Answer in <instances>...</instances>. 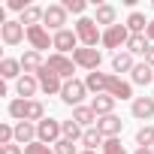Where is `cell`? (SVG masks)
I'll use <instances>...</instances> for the list:
<instances>
[{"label":"cell","instance_id":"f35d334b","mask_svg":"<svg viewBox=\"0 0 154 154\" xmlns=\"http://www.w3.org/2000/svg\"><path fill=\"white\" fill-rule=\"evenodd\" d=\"M6 6H9L12 12H24V9H27L30 3H24V0H9V3H6Z\"/></svg>","mask_w":154,"mask_h":154},{"label":"cell","instance_id":"74e56055","mask_svg":"<svg viewBox=\"0 0 154 154\" xmlns=\"http://www.w3.org/2000/svg\"><path fill=\"white\" fill-rule=\"evenodd\" d=\"M0 154H24V148H21L18 142H12V145H3V148H0Z\"/></svg>","mask_w":154,"mask_h":154},{"label":"cell","instance_id":"484cf974","mask_svg":"<svg viewBox=\"0 0 154 154\" xmlns=\"http://www.w3.org/2000/svg\"><path fill=\"white\" fill-rule=\"evenodd\" d=\"M42 15H45V9H42V6H33V3H30V6H27V9L21 12V18H18V21H21L24 27H33V24H39V21H42Z\"/></svg>","mask_w":154,"mask_h":154},{"label":"cell","instance_id":"4316f807","mask_svg":"<svg viewBox=\"0 0 154 154\" xmlns=\"http://www.w3.org/2000/svg\"><path fill=\"white\" fill-rule=\"evenodd\" d=\"M148 21H151V18H145L142 12L133 9V12L127 15V30H130V33H145V30H148Z\"/></svg>","mask_w":154,"mask_h":154},{"label":"cell","instance_id":"e0dca14e","mask_svg":"<svg viewBox=\"0 0 154 154\" xmlns=\"http://www.w3.org/2000/svg\"><path fill=\"white\" fill-rule=\"evenodd\" d=\"M72 121L79 124V127H85V130H91V127H97V112L91 109V106H75L72 109Z\"/></svg>","mask_w":154,"mask_h":154},{"label":"cell","instance_id":"30bf717a","mask_svg":"<svg viewBox=\"0 0 154 154\" xmlns=\"http://www.w3.org/2000/svg\"><path fill=\"white\" fill-rule=\"evenodd\" d=\"M36 79H39V91H42V94H57V97H60L63 79H60L57 72H51L48 66H42V69L36 72Z\"/></svg>","mask_w":154,"mask_h":154},{"label":"cell","instance_id":"ba28073f","mask_svg":"<svg viewBox=\"0 0 154 154\" xmlns=\"http://www.w3.org/2000/svg\"><path fill=\"white\" fill-rule=\"evenodd\" d=\"M127 39H130V30H127V24H112V27H106L103 30V45L106 48H127Z\"/></svg>","mask_w":154,"mask_h":154},{"label":"cell","instance_id":"277c9868","mask_svg":"<svg viewBox=\"0 0 154 154\" xmlns=\"http://www.w3.org/2000/svg\"><path fill=\"white\" fill-rule=\"evenodd\" d=\"M72 60H75V66H82V69H88V72H97L100 63H103V54H100V48H85V45H79V48L72 51Z\"/></svg>","mask_w":154,"mask_h":154},{"label":"cell","instance_id":"8992f818","mask_svg":"<svg viewBox=\"0 0 154 154\" xmlns=\"http://www.w3.org/2000/svg\"><path fill=\"white\" fill-rule=\"evenodd\" d=\"M66 9H63V3H51V6H45V15H42V27L45 30H63V24H66Z\"/></svg>","mask_w":154,"mask_h":154},{"label":"cell","instance_id":"5b68a950","mask_svg":"<svg viewBox=\"0 0 154 154\" xmlns=\"http://www.w3.org/2000/svg\"><path fill=\"white\" fill-rule=\"evenodd\" d=\"M88 97V88H85V82H79V79H69V82H63V88H60V100L66 103V106H82V100Z\"/></svg>","mask_w":154,"mask_h":154},{"label":"cell","instance_id":"52a82bcc","mask_svg":"<svg viewBox=\"0 0 154 154\" xmlns=\"http://www.w3.org/2000/svg\"><path fill=\"white\" fill-rule=\"evenodd\" d=\"M27 42H30V48L33 51H45V48H54V36H48V30L42 27V24H33V27H27Z\"/></svg>","mask_w":154,"mask_h":154},{"label":"cell","instance_id":"ee69618b","mask_svg":"<svg viewBox=\"0 0 154 154\" xmlns=\"http://www.w3.org/2000/svg\"><path fill=\"white\" fill-rule=\"evenodd\" d=\"M151 6H154V0H151Z\"/></svg>","mask_w":154,"mask_h":154},{"label":"cell","instance_id":"7c38bea8","mask_svg":"<svg viewBox=\"0 0 154 154\" xmlns=\"http://www.w3.org/2000/svg\"><path fill=\"white\" fill-rule=\"evenodd\" d=\"M106 94L109 97H115V100H136L133 97V82H124L121 75H109V88H106Z\"/></svg>","mask_w":154,"mask_h":154},{"label":"cell","instance_id":"2e32d148","mask_svg":"<svg viewBox=\"0 0 154 154\" xmlns=\"http://www.w3.org/2000/svg\"><path fill=\"white\" fill-rule=\"evenodd\" d=\"M18 60H21V69H24V75H36V72L45 66L42 54H39V51H33V48H30V51H24Z\"/></svg>","mask_w":154,"mask_h":154},{"label":"cell","instance_id":"4fadbf2b","mask_svg":"<svg viewBox=\"0 0 154 154\" xmlns=\"http://www.w3.org/2000/svg\"><path fill=\"white\" fill-rule=\"evenodd\" d=\"M130 115L139 118V121H151V115H154V97H136L130 103Z\"/></svg>","mask_w":154,"mask_h":154},{"label":"cell","instance_id":"ffe728a7","mask_svg":"<svg viewBox=\"0 0 154 154\" xmlns=\"http://www.w3.org/2000/svg\"><path fill=\"white\" fill-rule=\"evenodd\" d=\"M0 75H3V82L6 79H21V75H24V69H21V60H15V57H3V60H0Z\"/></svg>","mask_w":154,"mask_h":154},{"label":"cell","instance_id":"44dd1931","mask_svg":"<svg viewBox=\"0 0 154 154\" xmlns=\"http://www.w3.org/2000/svg\"><path fill=\"white\" fill-rule=\"evenodd\" d=\"M15 142H18V145H30V142H36V124H30V121H18V124H15Z\"/></svg>","mask_w":154,"mask_h":154},{"label":"cell","instance_id":"1f68e13d","mask_svg":"<svg viewBox=\"0 0 154 154\" xmlns=\"http://www.w3.org/2000/svg\"><path fill=\"white\" fill-rule=\"evenodd\" d=\"M9 115H12L15 121H24V115H27V100H21V97H15V100L9 103Z\"/></svg>","mask_w":154,"mask_h":154},{"label":"cell","instance_id":"7a4b0ae2","mask_svg":"<svg viewBox=\"0 0 154 154\" xmlns=\"http://www.w3.org/2000/svg\"><path fill=\"white\" fill-rule=\"evenodd\" d=\"M36 139L45 142V145H57V142L63 139V121H57V118H42V121L36 124Z\"/></svg>","mask_w":154,"mask_h":154},{"label":"cell","instance_id":"cb8c5ba5","mask_svg":"<svg viewBox=\"0 0 154 154\" xmlns=\"http://www.w3.org/2000/svg\"><path fill=\"white\" fill-rule=\"evenodd\" d=\"M151 48V42H148V36L145 33H130V39H127V48L124 51H130V54H142L145 57V51Z\"/></svg>","mask_w":154,"mask_h":154},{"label":"cell","instance_id":"3957f363","mask_svg":"<svg viewBox=\"0 0 154 154\" xmlns=\"http://www.w3.org/2000/svg\"><path fill=\"white\" fill-rule=\"evenodd\" d=\"M45 66H48L51 72H57L63 82H69L72 75H75V60H72L69 54H57V51H51L48 60H45Z\"/></svg>","mask_w":154,"mask_h":154},{"label":"cell","instance_id":"d6986e66","mask_svg":"<svg viewBox=\"0 0 154 154\" xmlns=\"http://www.w3.org/2000/svg\"><path fill=\"white\" fill-rule=\"evenodd\" d=\"M115 97H109V94H97L94 100H91V109L97 112V118H106V115H115Z\"/></svg>","mask_w":154,"mask_h":154},{"label":"cell","instance_id":"83f0119b","mask_svg":"<svg viewBox=\"0 0 154 154\" xmlns=\"http://www.w3.org/2000/svg\"><path fill=\"white\" fill-rule=\"evenodd\" d=\"M103 142H106V136L97 130V127H91V130H85V136H82V145H85V151H94L97 145L103 148Z\"/></svg>","mask_w":154,"mask_h":154},{"label":"cell","instance_id":"ac0fdd59","mask_svg":"<svg viewBox=\"0 0 154 154\" xmlns=\"http://www.w3.org/2000/svg\"><path fill=\"white\" fill-rule=\"evenodd\" d=\"M36 91H39V79H36V75H21V79L15 82V94L21 100H33Z\"/></svg>","mask_w":154,"mask_h":154},{"label":"cell","instance_id":"5bb4252c","mask_svg":"<svg viewBox=\"0 0 154 154\" xmlns=\"http://www.w3.org/2000/svg\"><path fill=\"white\" fill-rule=\"evenodd\" d=\"M97 130H100L106 139H118V133L124 130V121H121L118 115H106V118L97 121Z\"/></svg>","mask_w":154,"mask_h":154},{"label":"cell","instance_id":"9a60e30c","mask_svg":"<svg viewBox=\"0 0 154 154\" xmlns=\"http://www.w3.org/2000/svg\"><path fill=\"white\" fill-rule=\"evenodd\" d=\"M109 75H112V72H100V69H97V72H88V75H85V88H88L94 97H97V94H106Z\"/></svg>","mask_w":154,"mask_h":154},{"label":"cell","instance_id":"d590c367","mask_svg":"<svg viewBox=\"0 0 154 154\" xmlns=\"http://www.w3.org/2000/svg\"><path fill=\"white\" fill-rule=\"evenodd\" d=\"M85 6H88L85 0H63V9H66V12H72V15H82V12H85Z\"/></svg>","mask_w":154,"mask_h":154},{"label":"cell","instance_id":"b9f144b4","mask_svg":"<svg viewBox=\"0 0 154 154\" xmlns=\"http://www.w3.org/2000/svg\"><path fill=\"white\" fill-rule=\"evenodd\" d=\"M133 154H154V148H136Z\"/></svg>","mask_w":154,"mask_h":154},{"label":"cell","instance_id":"6da1fadb","mask_svg":"<svg viewBox=\"0 0 154 154\" xmlns=\"http://www.w3.org/2000/svg\"><path fill=\"white\" fill-rule=\"evenodd\" d=\"M75 36H79V42L85 48H97V42H103V33H100L97 21L88 18V15H82L79 21H75Z\"/></svg>","mask_w":154,"mask_h":154},{"label":"cell","instance_id":"603a6c76","mask_svg":"<svg viewBox=\"0 0 154 154\" xmlns=\"http://www.w3.org/2000/svg\"><path fill=\"white\" fill-rule=\"evenodd\" d=\"M115 18H118V9H115L112 3H100V6H97V12H94V21H97V24H106V27L118 24Z\"/></svg>","mask_w":154,"mask_h":154},{"label":"cell","instance_id":"d6a6232c","mask_svg":"<svg viewBox=\"0 0 154 154\" xmlns=\"http://www.w3.org/2000/svg\"><path fill=\"white\" fill-rule=\"evenodd\" d=\"M24 154H54V148L36 139V142H30V145H24Z\"/></svg>","mask_w":154,"mask_h":154},{"label":"cell","instance_id":"836d02e7","mask_svg":"<svg viewBox=\"0 0 154 154\" xmlns=\"http://www.w3.org/2000/svg\"><path fill=\"white\" fill-rule=\"evenodd\" d=\"M15 142V127L12 124H0V148Z\"/></svg>","mask_w":154,"mask_h":154},{"label":"cell","instance_id":"60d3db41","mask_svg":"<svg viewBox=\"0 0 154 154\" xmlns=\"http://www.w3.org/2000/svg\"><path fill=\"white\" fill-rule=\"evenodd\" d=\"M145 36H148V42H151V39H154V18H151V21H148V30H145Z\"/></svg>","mask_w":154,"mask_h":154},{"label":"cell","instance_id":"e575fe53","mask_svg":"<svg viewBox=\"0 0 154 154\" xmlns=\"http://www.w3.org/2000/svg\"><path fill=\"white\" fill-rule=\"evenodd\" d=\"M103 154H127V151H124L121 139H106L103 142Z\"/></svg>","mask_w":154,"mask_h":154},{"label":"cell","instance_id":"7bdbcfd3","mask_svg":"<svg viewBox=\"0 0 154 154\" xmlns=\"http://www.w3.org/2000/svg\"><path fill=\"white\" fill-rule=\"evenodd\" d=\"M79 154H94V151H79Z\"/></svg>","mask_w":154,"mask_h":154},{"label":"cell","instance_id":"9c48e42d","mask_svg":"<svg viewBox=\"0 0 154 154\" xmlns=\"http://www.w3.org/2000/svg\"><path fill=\"white\" fill-rule=\"evenodd\" d=\"M0 39H3L6 45H21L27 39V27L21 21H6L3 27H0Z\"/></svg>","mask_w":154,"mask_h":154},{"label":"cell","instance_id":"f1b7e54d","mask_svg":"<svg viewBox=\"0 0 154 154\" xmlns=\"http://www.w3.org/2000/svg\"><path fill=\"white\" fill-rule=\"evenodd\" d=\"M45 118V106L39 103V100H27V115H24V121H30V124H39Z\"/></svg>","mask_w":154,"mask_h":154},{"label":"cell","instance_id":"4dcf8cb0","mask_svg":"<svg viewBox=\"0 0 154 154\" xmlns=\"http://www.w3.org/2000/svg\"><path fill=\"white\" fill-rule=\"evenodd\" d=\"M82 136H85V130L75 124L72 118H69V121H63V139H69V142H82Z\"/></svg>","mask_w":154,"mask_h":154},{"label":"cell","instance_id":"7402d4cb","mask_svg":"<svg viewBox=\"0 0 154 154\" xmlns=\"http://www.w3.org/2000/svg\"><path fill=\"white\" fill-rule=\"evenodd\" d=\"M130 82H133V85H142V88H145V85H151V82H154V69H151L145 60H142V63H136V66H133V72H130Z\"/></svg>","mask_w":154,"mask_h":154},{"label":"cell","instance_id":"8fae6325","mask_svg":"<svg viewBox=\"0 0 154 154\" xmlns=\"http://www.w3.org/2000/svg\"><path fill=\"white\" fill-rule=\"evenodd\" d=\"M79 45H82L79 36H75V30H69V27H63V30L54 33V51L57 54H69V51H75Z\"/></svg>","mask_w":154,"mask_h":154},{"label":"cell","instance_id":"d4e9b609","mask_svg":"<svg viewBox=\"0 0 154 154\" xmlns=\"http://www.w3.org/2000/svg\"><path fill=\"white\" fill-rule=\"evenodd\" d=\"M133 66H136V63H133V54H130V51H115V54H112V69H115V75H118V72H133Z\"/></svg>","mask_w":154,"mask_h":154},{"label":"cell","instance_id":"ab89813d","mask_svg":"<svg viewBox=\"0 0 154 154\" xmlns=\"http://www.w3.org/2000/svg\"><path fill=\"white\" fill-rule=\"evenodd\" d=\"M145 63H148V66H151V69H154V45H151V48H148V51H145Z\"/></svg>","mask_w":154,"mask_h":154},{"label":"cell","instance_id":"f546056e","mask_svg":"<svg viewBox=\"0 0 154 154\" xmlns=\"http://www.w3.org/2000/svg\"><path fill=\"white\" fill-rule=\"evenodd\" d=\"M136 145L139 148H154V127L151 124H145V127L136 130Z\"/></svg>","mask_w":154,"mask_h":154},{"label":"cell","instance_id":"8d00e7d4","mask_svg":"<svg viewBox=\"0 0 154 154\" xmlns=\"http://www.w3.org/2000/svg\"><path fill=\"white\" fill-rule=\"evenodd\" d=\"M54 154H79V151H75V145H72L69 139H60V142L54 145Z\"/></svg>","mask_w":154,"mask_h":154}]
</instances>
